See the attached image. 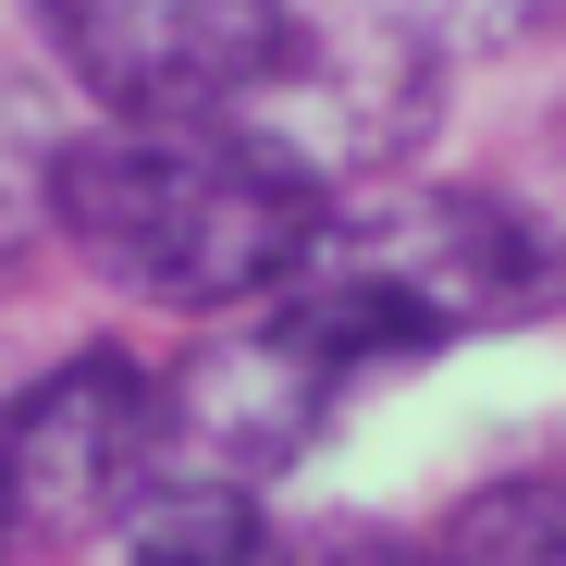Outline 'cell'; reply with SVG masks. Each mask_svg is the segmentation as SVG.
<instances>
[{
  "label": "cell",
  "mask_w": 566,
  "mask_h": 566,
  "mask_svg": "<svg viewBox=\"0 0 566 566\" xmlns=\"http://www.w3.org/2000/svg\"><path fill=\"white\" fill-rule=\"evenodd\" d=\"M50 222L124 296L210 321V308H259L321 247L333 185L247 112L234 124H124V136H86L50 160Z\"/></svg>",
  "instance_id": "6da1fadb"
},
{
  "label": "cell",
  "mask_w": 566,
  "mask_h": 566,
  "mask_svg": "<svg viewBox=\"0 0 566 566\" xmlns=\"http://www.w3.org/2000/svg\"><path fill=\"white\" fill-rule=\"evenodd\" d=\"M112 124H234L308 62L296 0H25Z\"/></svg>",
  "instance_id": "3957f363"
},
{
  "label": "cell",
  "mask_w": 566,
  "mask_h": 566,
  "mask_svg": "<svg viewBox=\"0 0 566 566\" xmlns=\"http://www.w3.org/2000/svg\"><path fill=\"white\" fill-rule=\"evenodd\" d=\"M443 542L455 554H566V481H493V493H468Z\"/></svg>",
  "instance_id": "8992f818"
},
{
  "label": "cell",
  "mask_w": 566,
  "mask_h": 566,
  "mask_svg": "<svg viewBox=\"0 0 566 566\" xmlns=\"http://www.w3.org/2000/svg\"><path fill=\"white\" fill-rule=\"evenodd\" d=\"M283 321H308L345 369L382 357H431L468 333H517L566 308V234L517 198L481 185H431V198H382V210H333L321 247L271 283Z\"/></svg>",
  "instance_id": "7a4b0ae2"
},
{
  "label": "cell",
  "mask_w": 566,
  "mask_h": 566,
  "mask_svg": "<svg viewBox=\"0 0 566 566\" xmlns=\"http://www.w3.org/2000/svg\"><path fill=\"white\" fill-rule=\"evenodd\" d=\"M160 468V395L136 357H62L0 407V554H86L124 542Z\"/></svg>",
  "instance_id": "277c9868"
},
{
  "label": "cell",
  "mask_w": 566,
  "mask_h": 566,
  "mask_svg": "<svg viewBox=\"0 0 566 566\" xmlns=\"http://www.w3.org/2000/svg\"><path fill=\"white\" fill-rule=\"evenodd\" d=\"M468 13H481V38H542L566 0H468Z\"/></svg>",
  "instance_id": "52a82bcc"
},
{
  "label": "cell",
  "mask_w": 566,
  "mask_h": 566,
  "mask_svg": "<svg viewBox=\"0 0 566 566\" xmlns=\"http://www.w3.org/2000/svg\"><path fill=\"white\" fill-rule=\"evenodd\" d=\"M345 382H357V369H345L308 321H283V308L259 296V321L210 333L172 382H148V395H160V468H172V481H234V493H259L271 468H296V455L321 443V419H333Z\"/></svg>",
  "instance_id": "5b68a950"
}]
</instances>
